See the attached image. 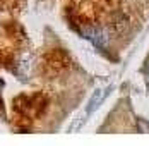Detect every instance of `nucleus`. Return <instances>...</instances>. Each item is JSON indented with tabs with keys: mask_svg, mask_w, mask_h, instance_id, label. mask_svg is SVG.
<instances>
[{
	"mask_svg": "<svg viewBox=\"0 0 149 146\" xmlns=\"http://www.w3.org/2000/svg\"><path fill=\"white\" fill-rule=\"evenodd\" d=\"M46 107V100L40 95H34V96H19L14 100V108L17 112L24 114V115H40V112Z\"/></svg>",
	"mask_w": 149,
	"mask_h": 146,
	"instance_id": "f257e3e1",
	"label": "nucleus"
},
{
	"mask_svg": "<svg viewBox=\"0 0 149 146\" xmlns=\"http://www.w3.org/2000/svg\"><path fill=\"white\" fill-rule=\"evenodd\" d=\"M81 33H82V36H86L93 45H96L100 50H104V46H106V43H108V40H106V36L103 34L101 29L94 28V26H88V28L81 29Z\"/></svg>",
	"mask_w": 149,
	"mask_h": 146,
	"instance_id": "f03ea898",
	"label": "nucleus"
},
{
	"mask_svg": "<svg viewBox=\"0 0 149 146\" xmlns=\"http://www.w3.org/2000/svg\"><path fill=\"white\" fill-rule=\"evenodd\" d=\"M0 60H2V53H0Z\"/></svg>",
	"mask_w": 149,
	"mask_h": 146,
	"instance_id": "7ed1b4c3",
	"label": "nucleus"
},
{
	"mask_svg": "<svg viewBox=\"0 0 149 146\" xmlns=\"http://www.w3.org/2000/svg\"><path fill=\"white\" fill-rule=\"evenodd\" d=\"M0 86H2V83H0Z\"/></svg>",
	"mask_w": 149,
	"mask_h": 146,
	"instance_id": "20e7f679",
	"label": "nucleus"
}]
</instances>
